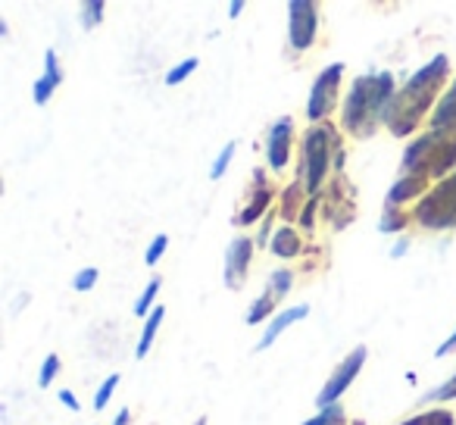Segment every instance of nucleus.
Segmentation results:
<instances>
[{
  "mask_svg": "<svg viewBox=\"0 0 456 425\" xmlns=\"http://www.w3.org/2000/svg\"><path fill=\"white\" fill-rule=\"evenodd\" d=\"M447 78H450V57L447 53H435V57L419 72H412L403 88L394 94V103L385 119L387 132H391L394 138H410L425 122V116H428L431 110H437Z\"/></svg>",
  "mask_w": 456,
  "mask_h": 425,
  "instance_id": "1",
  "label": "nucleus"
},
{
  "mask_svg": "<svg viewBox=\"0 0 456 425\" xmlns=\"http://www.w3.org/2000/svg\"><path fill=\"white\" fill-rule=\"evenodd\" d=\"M394 94H397V85L391 72H366L354 78L341 107V128L350 138L369 141L379 132V126H385Z\"/></svg>",
  "mask_w": 456,
  "mask_h": 425,
  "instance_id": "2",
  "label": "nucleus"
},
{
  "mask_svg": "<svg viewBox=\"0 0 456 425\" xmlns=\"http://www.w3.org/2000/svg\"><path fill=\"white\" fill-rule=\"evenodd\" d=\"M456 166V128H431L403 151L400 176H422L428 182H444Z\"/></svg>",
  "mask_w": 456,
  "mask_h": 425,
  "instance_id": "3",
  "label": "nucleus"
},
{
  "mask_svg": "<svg viewBox=\"0 0 456 425\" xmlns=\"http://www.w3.org/2000/svg\"><path fill=\"white\" fill-rule=\"evenodd\" d=\"M338 151H344V147H341V138H338V128L331 126V122H319V126H310L304 132L297 178L304 182L310 197L322 194V184H325V178H329V169H331V163H335Z\"/></svg>",
  "mask_w": 456,
  "mask_h": 425,
  "instance_id": "4",
  "label": "nucleus"
},
{
  "mask_svg": "<svg viewBox=\"0 0 456 425\" xmlns=\"http://www.w3.org/2000/svg\"><path fill=\"white\" fill-rule=\"evenodd\" d=\"M412 219L428 232L456 229V172L431 184V191L412 209Z\"/></svg>",
  "mask_w": 456,
  "mask_h": 425,
  "instance_id": "5",
  "label": "nucleus"
},
{
  "mask_svg": "<svg viewBox=\"0 0 456 425\" xmlns=\"http://www.w3.org/2000/svg\"><path fill=\"white\" fill-rule=\"evenodd\" d=\"M341 78H344V63L325 66L316 76V82H313V88H310V101H306V119H310L313 126L329 122L331 110H335V103H338Z\"/></svg>",
  "mask_w": 456,
  "mask_h": 425,
  "instance_id": "6",
  "label": "nucleus"
},
{
  "mask_svg": "<svg viewBox=\"0 0 456 425\" xmlns=\"http://www.w3.org/2000/svg\"><path fill=\"white\" fill-rule=\"evenodd\" d=\"M366 356H369V350L360 344V347H354L341 363H338L335 372L325 379L322 391H319V397H316L319 410H325V406H335L338 400L344 397V391H350V385L356 381V375H360L362 366H366Z\"/></svg>",
  "mask_w": 456,
  "mask_h": 425,
  "instance_id": "7",
  "label": "nucleus"
},
{
  "mask_svg": "<svg viewBox=\"0 0 456 425\" xmlns=\"http://www.w3.org/2000/svg\"><path fill=\"white\" fill-rule=\"evenodd\" d=\"M288 35L294 51H310L319 35V7L313 0H291L288 4Z\"/></svg>",
  "mask_w": 456,
  "mask_h": 425,
  "instance_id": "8",
  "label": "nucleus"
},
{
  "mask_svg": "<svg viewBox=\"0 0 456 425\" xmlns=\"http://www.w3.org/2000/svg\"><path fill=\"white\" fill-rule=\"evenodd\" d=\"M291 285H294V273H291V269H275V273L269 275V282H266V291H263L260 298L250 304L244 323H248V325H260L263 319L275 316V306H279L281 300L288 298Z\"/></svg>",
  "mask_w": 456,
  "mask_h": 425,
  "instance_id": "9",
  "label": "nucleus"
},
{
  "mask_svg": "<svg viewBox=\"0 0 456 425\" xmlns=\"http://www.w3.org/2000/svg\"><path fill=\"white\" fill-rule=\"evenodd\" d=\"M254 250H256V241L248 235H238L235 241L228 244V250H225V288L241 291L244 279H248V273H250V263H254Z\"/></svg>",
  "mask_w": 456,
  "mask_h": 425,
  "instance_id": "10",
  "label": "nucleus"
},
{
  "mask_svg": "<svg viewBox=\"0 0 456 425\" xmlns=\"http://www.w3.org/2000/svg\"><path fill=\"white\" fill-rule=\"evenodd\" d=\"M275 200V188L269 184L266 172H254V188H250V200L244 203V209L235 217V225H254L260 217H269V207Z\"/></svg>",
  "mask_w": 456,
  "mask_h": 425,
  "instance_id": "11",
  "label": "nucleus"
},
{
  "mask_svg": "<svg viewBox=\"0 0 456 425\" xmlns=\"http://www.w3.org/2000/svg\"><path fill=\"white\" fill-rule=\"evenodd\" d=\"M291 147H294V122L279 119L273 128H269V138H266V163L273 172H281L291 159Z\"/></svg>",
  "mask_w": 456,
  "mask_h": 425,
  "instance_id": "12",
  "label": "nucleus"
},
{
  "mask_svg": "<svg viewBox=\"0 0 456 425\" xmlns=\"http://www.w3.org/2000/svg\"><path fill=\"white\" fill-rule=\"evenodd\" d=\"M310 316V304H297V306H288V310L275 313L273 319H269L266 331H263L260 344H256V354H263V350H269L275 344V338H281L288 329H291L294 323H300V319Z\"/></svg>",
  "mask_w": 456,
  "mask_h": 425,
  "instance_id": "13",
  "label": "nucleus"
},
{
  "mask_svg": "<svg viewBox=\"0 0 456 425\" xmlns=\"http://www.w3.org/2000/svg\"><path fill=\"white\" fill-rule=\"evenodd\" d=\"M431 191V182L422 176H400L397 182L391 184V191H387V207H403V203L410 200H422L425 194Z\"/></svg>",
  "mask_w": 456,
  "mask_h": 425,
  "instance_id": "14",
  "label": "nucleus"
},
{
  "mask_svg": "<svg viewBox=\"0 0 456 425\" xmlns=\"http://www.w3.org/2000/svg\"><path fill=\"white\" fill-rule=\"evenodd\" d=\"M60 82H63V72H60V60H57V51H47L45 53V76L38 78V82L32 85V97L38 107H47L53 97V91L60 88Z\"/></svg>",
  "mask_w": 456,
  "mask_h": 425,
  "instance_id": "15",
  "label": "nucleus"
},
{
  "mask_svg": "<svg viewBox=\"0 0 456 425\" xmlns=\"http://www.w3.org/2000/svg\"><path fill=\"white\" fill-rule=\"evenodd\" d=\"M304 197H310L306 194V188H304V182L300 178H294L291 184H288L285 191H281V207H279V217L281 219H288V223H294V219H300V213H304Z\"/></svg>",
  "mask_w": 456,
  "mask_h": 425,
  "instance_id": "16",
  "label": "nucleus"
},
{
  "mask_svg": "<svg viewBox=\"0 0 456 425\" xmlns=\"http://www.w3.org/2000/svg\"><path fill=\"white\" fill-rule=\"evenodd\" d=\"M269 250H273L279 260H294V257H300V250H304V241H300L297 229L281 225V229L273 235V241H269Z\"/></svg>",
  "mask_w": 456,
  "mask_h": 425,
  "instance_id": "17",
  "label": "nucleus"
},
{
  "mask_svg": "<svg viewBox=\"0 0 456 425\" xmlns=\"http://www.w3.org/2000/svg\"><path fill=\"white\" fill-rule=\"evenodd\" d=\"M431 128H456V78L453 85H450V91H444L441 103H437V110L431 113Z\"/></svg>",
  "mask_w": 456,
  "mask_h": 425,
  "instance_id": "18",
  "label": "nucleus"
},
{
  "mask_svg": "<svg viewBox=\"0 0 456 425\" xmlns=\"http://www.w3.org/2000/svg\"><path fill=\"white\" fill-rule=\"evenodd\" d=\"M163 316H166L163 306H153V313L144 319V329H141V341H138V347H134V356H138V360H144V356L151 354L153 341H157L159 325H163Z\"/></svg>",
  "mask_w": 456,
  "mask_h": 425,
  "instance_id": "19",
  "label": "nucleus"
},
{
  "mask_svg": "<svg viewBox=\"0 0 456 425\" xmlns=\"http://www.w3.org/2000/svg\"><path fill=\"white\" fill-rule=\"evenodd\" d=\"M406 225H410V217L403 213V207H385V217H381V223H379V229L385 232V235H397Z\"/></svg>",
  "mask_w": 456,
  "mask_h": 425,
  "instance_id": "20",
  "label": "nucleus"
},
{
  "mask_svg": "<svg viewBox=\"0 0 456 425\" xmlns=\"http://www.w3.org/2000/svg\"><path fill=\"white\" fill-rule=\"evenodd\" d=\"M453 422H456L453 413L444 410V406H437V410H425V413H419V416H410L400 425H453Z\"/></svg>",
  "mask_w": 456,
  "mask_h": 425,
  "instance_id": "21",
  "label": "nucleus"
},
{
  "mask_svg": "<svg viewBox=\"0 0 456 425\" xmlns=\"http://www.w3.org/2000/svg\"><path fill=\"white\" fill-rule=\"evenodd\" d=\"M159 288H163V279H157V275H153L151 285H147L144 291H141V298L134 300V316H144V319L151 316V313H153V300H157Z\"/></svg>",
  "mask_w": 456,
  "mask_h": 425,
  "instance_id": "22",
  "label": "nucleus"
},
{
  "mask_svg": "<svg viewBox=\"0 0 456 425\" xmlns=\"http://www.w3.org/2000/svg\"><path fill=\"white\" fill-rule=\"evenodd\" d=\"M197 66H200V60H197V57L182 60V63H178L175 69H169V72H166V78H163V82L169 85V88H172V85H182L184 78H191V76H194V69H197Z\"/></svg>",
  "mask_w": 456,
  "mask_h": 425,
  "instance_id": "23",
  "label": "nucleus"
},
{
  "mask_svg": "<svg viewBox=\"0 0 456 425\" xmlns=\"http://www.w3.org/2000/svg\"><path fill=\"white\" fill-rule=\"evenodd\" d=\"M344 422H347V413H344L341 404H335V406L319 410V416H313L310 422H304V425H344Z\"/></svg>",
  "mask_w": 456,
  "mask_h": 425,
  "instance_id": "24",
  "label": "nucleus"
},
{
  "mask_svg": "<svg viewBox=\"0 0 456 425\" xmlns=\"http://www.w3.org/2000/svg\"><path fill=\"white\" fill-rule=\"evenodd\" d=\"M116 388H119V372L107 375V379H103V385L97 388V394H94V410H97V413L107 410V404H110V397H113Z\"/></svg>",
  "mask_w": 456,
  "mask_h": 425,
  "instance_id": "25",
  "label": "nucleus"
},
{
  "mask_svg": "<svg viewBox=\"0 0 456 425\" xmlns=\"http://www.w3.org/2000/svg\"><path fill=\"white\" fill-rule=\"evenodd\" d=\"M235 151H238L235 141H228V144L222 147V153H219V157H216L213 169H209V178H213V182H219V178L225 176V169H228V166H232V157H235Z\"/></svg>",
  "mask_w": 456,
  "mask_h": 425,
  "instance_id": "26",
  "label": "nucleus"
},
{
  "mask_svg": "<svg viewBox=\"0 0 456 425\" xmlns=\"http://www.w3.org/2000/svg\"><path fill=\"white\" fill-rule=\"evenodd\" d=\"M103 10H107V4H103V0H91V4H82V7H78V13H82V26L85 29H94L97 22L103 20Z\"/></svg>",
  "mask_w": 456,
  "mask_h": 425,
  "instance_id": "27",
  "label": "nucleus"
},
{
  "mask_svg": "<svg viewBox=\"0 0 456 425\" xmlns=\"http://www.w3.org/2000/svg\"><path fill=\"white\" fill-rule=\"evenodd\" d=\"M425 400H431V404H450V400H456V375L444 381V385H437L435 391L425 394Z\"/></svg>",
  "mask_w": 456,
  "mask_h": 425,
  "instance_id": "28",
  "label": "nucleus"
},
{
  "mask_svg": "<svg viewBox=\"0 0 456 425\" xmlns=\"http://www.w3.org/2000/svg\"><path fill=\"white\" fill-rule=\"evenodd\" d=\"M97 279H101V273H97L94 266H85V269H78V273H76V279H72V288H76L78 294H85V291H91V288L97 285Z\"/></svg>",
  "mask_w": 456,
  "mask_h": 425,
  "instance_id": "29",
  "label": "nucleus"
},
{
  "mask_svg": "<svg viewBox=\"0 0 456 425\" xmlns=\"http://www.w3.org/2000/svg\"><path fill=\"white\" fill-rule=\"evenodd\" d=\"M60 372V356L57 354H47L45 363H41V375H38V385L41 388H51V381L57 379Z\"/></svg>",
  "mask_w": 456,
  "mask_h": 425,
  "instance_id": "30",
  "label": "nucleus"
},
{
  "mask_svg": "<svg viewBox=\"0 0 456 425\" xmlns=\"http://www.w3.org/2000/svg\"><path fill=\"white\" fill-rule=\"evenodd\" d=\"M166 248H169V238H166V235H157V238H153L151 248H147V254H144V263H147V266H157V263L163 260Z\"/></svg>",
  "mask_w": 456,
  "mask_h": 425,
  "instance_id": "31",
  "label": "nucleus"
},
{
  "mask_svg": "<svg viewBox=\"0 0 456 425\" xmlns=\"http://www.w3.org/2000/svg\"><path fill=\"white\" fill-rule=\"evenodd\" d=\"M319 200H322V194H319V197H306V207H304V213H300V229H304V232H313Z\"/></svg>",
  "mask_w": 456,
  "mask_h": 425,
  "instance_id": "32",
  "label": "nucleus"
},
{
  "mask_svg": "<svg viewBox=\"0 0 456 425\" xmlns=\"http://www.w3.org/2000/svg\"><path fill=\"white\" fill-rule=\"evenodd\" d=\"M60 404H63L66 410H72V413L82 410V404H78V397H76L72 391H60Z\"/></svg>",
  "mask_w": 456,
  "mask_h": 425,
  "instance_id": "33",
  "label": "nucleus"
},
{
  "mask_svg": "<svg viewBox=\"0 0 456 425\" xmlns=\"http://www.w3.org/2000/svg\"><path fill=\"white\" fill-rule=\"evenodd\" d=\"M447 354H456V331L441 344V347H437V356H447Z\"/></svg>",
  "mask_w": 456,
  "mask_h": 425,
  "instance_id": "34",
  "label": "nucleus"
},
{
  "mask_svg": "<svg viewBox=\"0 0 456 425\" xmlns=\"http://www.w3.org/2000/svg\"><path fill=\"white\" fill-rule=\"evenodd\" d=\"M241 13H244V0H235V4L228 7V16H232V20H238Z\"/></svg>",
  "mask_w": 456,
  "mask_h": 425,
  "instance_id": "35",
  "label": "nucleus"
},
{
  "mask_svg": "<svg viewBox=\"0 0 456 425\" xmlns=\"http://www.w3.org/2000/svg\"><path fill=\"white\" fill-rule=\"evenodd\" d=\"M128 422H132V413H128V410H119V413H116L113 425H128Z\"/></svg>",
  "mask_w": 456,
  "mask_h": 425,
  "instance_id": "36",
  "label": "nucleus"
},
{
  "mask_svg": "<svg viewBox=\"0 0 456 425\" xmlns=\"http://www.w3.org/2000/svg\"><path fill=\"white\" fill-rule=\"evenodd\" d=\"M406 248H410V244H406V241H400V244H394V250H391V257H400V254H406Z\"/></svg>",
  "mask_w": 456,
  "mask_h": 425,
  "instance_id": "37",
  "label": "nucleus"
},
{
  "mask_svg": "<svg viewBox=\"0 0 456 425\" xmlns=\"http://www.w3.org/2000/svg\"><path fill=\"white\" fill-rule=\"evenodd\" d=\"M194 425H207V419H203V416H200V419H197V422H194Z\"/></svg>",
  "mask_w": 456,
  "mask_h": 425,
  "instance_id": "38",
  "label": "nucleus"
}]
</instances>
